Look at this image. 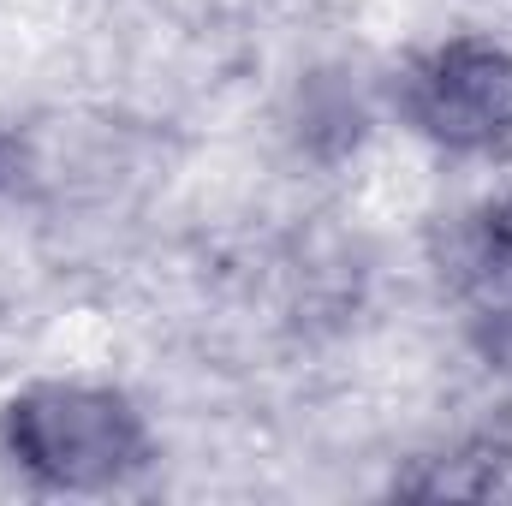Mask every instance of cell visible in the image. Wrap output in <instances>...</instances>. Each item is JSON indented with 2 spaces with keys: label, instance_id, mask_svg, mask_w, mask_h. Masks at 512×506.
I'll return each instance as SVG.
<instances>
[{
  "label": "cell",
  "instance_id": "2",
  "mask_svg": "<svg viewBox=\"0 0 512 506\" xmlns=\"http://www.w3.org/2000/svg\"><path fill=\"white\" fill-rule=\"evenodd\" d=\"M399 102L411 126L447 149H495L512 137V54L477 36L447 42L405 72Z\"/></svg>",
  "mask_w": 512,
  "mask_h": 506
},
{
  "label": "cell",
  "instance_id": "3",
  "mask_svg": "<svg viewBox=\"0 0 512 506\" xmlns=\"http://www.w3.org/2000/svg\"><path fill=\"white\" fill-rule=\"evenodd\" d=\"M447 280L489 340H512V203H489L453 227Z\"/></svg>",
  "mask_w": 512,
  "mask_h": 506
},
{
  "label": "cell",
  "instance_id": "1",
  "mask_svg": "<svg viewBox=\"0 0 512 506\" xmlns=\"http://www.w3.org/2000/svg\"><path fill=\"white\" fill-rule=\"evenodd\" d=\"M12 453L60 489H108L131 477L149 435L120 393L102 387H36L6 411Z\"/></svg>",
  "mask_w": 512,
  "mask_h": 506
}]
</instances>
